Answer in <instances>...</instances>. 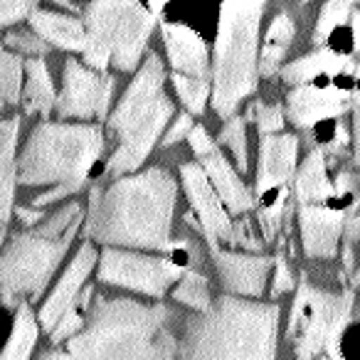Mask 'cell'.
<instances>
[{"label":"cell","mask_w":360,"mask_h":360,"mask_svg":"<svg viewBox=\"0 0 360 360\" xmlns=\"http://www.w3.org/2000/svg\"><path fill=\"white\" fill-rule=\"evenodd\" d=\"M175 207V180L153 168L121 178L106 193L91 191L89 232L104 245L168 250Z\"/></svg>","instance_id":"obj_1"},{"label":"cell","mask_w":360,"mask_h":360,"mask_svg":"<svg viewBox=\"0 0 360 360\" xmlns=\"http://www.w3.org/2000/svg\"><path fill=\"white\" fill-rule=\"evenodd\" d=\"M75 360H175L178 343L165 306L96 299L84 330L70 340Z\"/></svg>","instance_id":"obj_2"},{"label":"cell","mask_w":360,"mask_h":360,"mask_svg":"<svg viewBox=\"0 0 360 360\" xmlns=\"http://www.w3.org/2000/svg\"><path fill=\"white\" fill-rule=\"evenodd\" d=\"M279 306L222 296L188 321L180 360H274Z\"/></svg>","instance_id":"obj_3"},{"label":"cell","mask_w":360,"mask_h":360,"mask_svg":"<svg viewBox=\"0 0 360 360\" xmlns=\"http://www.w3.org/2000/svg\"><path fill=\"white\" fill-rule=\"evenodd\" d=\"M104 150V134L94 124H40L18 160V183L55 186L77 193Z\"/></svg>","instance_id":"obj_4"},{"label":"cell","mask_w":360,"mask_h":360,"mask_svg":"<svg viewBox=\"0 0 360 360\" xmlns=\"http://www.w3.org/2000/svg\"><path fill=\"white\" fill-rule=\"evenodd\" d=\"M79 222L82 205L70 202L42 225L13 237L0 259V284L6 306H15L18 299L27 294L37 299L45 291L50 276L65 259Z\"/></svg>","instance_id":"obj_5"},{"label":"cell","mask_w":360,"mask_h":360,"mask_svg":"<svg viewBox=\"0 0 360 360\" xmlns=\"http://www.w3.org/2000/svg\"><path fill=\"white\" fill-rule=\"evenodd\" d=\"M165 72L155 55H148L136 79L124 91L119 106L111 114L109 126L121 139L119 148L109 160L111 175H124L136 170L153 146L158 143L165 124L173 116V104L163 91Z\"/></svg>","instance_id":"obj_6"},{"label":"cell","mask_w":360,"mask_h":360,"mask_svg":"<svg viewBox=\"0 0 360 360\" xmlns=\"http://www.w3.org/2000/svg\"><path fill=\"white\" fill-rule=\"evenodd\" d=\"M264 3H222L212 65V106L230 121L237 106L257 89V40Z\"/></svg>","instance_id":"obj_7"},{"label":"cell","mask_w":360,"mask_h":360,"mask_svg":"<svg viewBox=\"0 0 360 360\" xmlns=\"http://www.w3.org/2000/svg\"><path fill=\"white\" fill-rule=\"evenodd\" d=\"M153 11L139 3H91L86 8V65L104 72L111 62L116 70L134 72L155 25Z\"/></svg>","instance_id":"obj_8"},{"label":"cell","mask_w":360,"mask_h":360,"mask_svg":"<svg viewBox=\"0 0 360 360\" xmlns=\"http://www.w3.org/2000/svg\"><path fill=\"white\" fill-rule=\"evenodd\" d=\"M350 294L333 296L301 281L289 321V335L296 340V360H316L323 348L333 360H340L338 340L350 321Z\"/></svg>","instance_id":"obj_9"},{"label":"cell","mask_w":360,"mask_h":360,"mask_svg":"<svg viewBox=\"0 0 360 360\" xmlns=\"http://www.w3.org/2000/svg\"><path fill=\"white\" fill-rule=\"evenodd\" d=\"M180 266L170 259L136 255L124 250H106L101 255L99 279L106 284L124 286L131 291H141L148 296H163L165 289L180 276Z\"/></svg>","instance_id":"obj_10"},{"label":"cell","mask_w":360,"mask_h":360,"mask_svg":"<svg viewBox=\"0 0 360 360\" xmlns=\"http://www.w3.org/2000/svg\"><path fill=\"white\" fill-rule=\"evenodd\" d=\"M114 94V77L96 75L86 70L77 60H67L65 77H62V91L57 99V114L70 119H104L109 111V101Z\"/></svg>","instance_id":"obj_11"},{"label":"cell","mask_w":360,"mask_h":360,"mask_svg":"<svg viewBox=\"0 0 360 360\" xmlns=\"http://www.w3.org/2000/svg\"><path fill=\"white\" fill-rule=\"evenodd\" d=\"M180 178H183V188H186L188 198H191L193 207H195L198 217L202 222L210 250H217V240L237 242L235 227H232L230 217L222 207V198L217 195L205 168L198 163H183L180 165Z\"/></svg>","instance_id":"obj_12"},{"label":"cell","mask_w":360,"mask_h":360,"mask_svg":"<svg viewBox=\"0 0 360 360\" xmlns=\"http://www.w3.org/2000/svg\"><path fill=\"white\" fill-rule=\"evenodd\" d=\"M96 257L99 255H96L91 242H84L82 250L77 252L72 264L67 266L65 276L60 279V284L55 286L52 296L47 299V304L42 306V311H40V323L45 326L47 330H55V326L65 319L67 311L77 306V296H79V289L86 281V276H89V271L94 269Z\"/></svg>","instance_id":"obj_13"},{"label":"cell","mask_w":360,"mask_h":360,"mask_svg":"<svg viewBox=\"0 0 360 360\" xmlns=\"http://www.w3.org/2000/svg\"><path fill=\"white\" fill-rule=\"evenodd\" d=\"M299 225L306 257H311V259H316V257L319 259L335 257L338 237L345 232L343 212L321 205H301Z\"/></svg>","instance_id":"obj_14"},{"label":"cell","mask_w":360,"mask_h":360,"mask_svg":"<svg viewBox=\"0 0 360 360\" xmlns=\"http://www.w3.org/2000/svg\"><path fill=\"white\" fill-rule=\"evenodd\" d=\"M289 116L296 126L309 129L323 119H333L348 111L350 96L348 91L335 86H299L289 94Z\"/></svg>","instance_id":"obj_15"},{"label":"cell","mask_w":360,"mask_h":360,"mask_svg":"<svg viewBox=\"0 0 360 360\" xmlns=\"http://www.w3.org/2000/svg\"><path fill=\"white\" fill-rule=\"evenodd\" d=\"M215 266L220 271V281L230 294L259 296L264 291L266 274L271 269V259L257 255H235V252L212 250Z\"/></svg>","instance_id":"obj_16"},{"label":"cell","mask_w":360,"mask_h":360,"mask_svg":"<svg viewBox=\"0 0 360 360\" xmlns=\"http://www.w3.org/2000/svg\"><path fill=\"white\" fill-rule=\"evenodd\" d=\"M163 40L175 75L207 79V75H210L207 47L193 27L178 25V22H163Z\"/></svg>","instance_id":"obj_17"},{"label":"cell","mask_w":360,"mask_h":360,"mask_svg":"<svg viewBox=\"0 0 360 360\" xmlns=\"http://www.w3.org/2000/svg\"><path fill=\"white\" fill-rule=\"evenodd\" d=\"M299 141L296 136H264L259 146V170H257V195L281 188L294 178Z\"/></svg>","instance_id":"obj_18"},{"label":"cell","mask_w":360,"mask_h":360,"mask_svg":"<svg viewBox=\"0 0 360 360\" xmlns=\"http://www.w3.org/2000/svg\"><path fill=\"white\" fill-rule=\"evenodd\" d=\"M30 22H32V30H35L47 45H57V47H62V50H72V52L86 50V27L82 25L77 18L35 8L30 15Z\"/></svg>","instance_id":"obj_19"},{"label":"cell","mask_w":360,"mask_h":360,"mask_svg":"<svg viewBox=\"0 0 360 360\" xmlns=\"http://www.w3.org/2000/svg\"><path fill=\"white\" fill-rule=\"evenodd\" d=\"M202 168H205L207 178L212 180L217 195L222 198V202H225L235 215L252 210V205H255L252 193L247 191L245 183L237 178V170L227 163V158L220 153V150L215 148L210 155H205V158H202Z\"/></svg>","instance_id":"obj_20"},{"label":"cell","mask_w":360,"mask_h":360,"mask_svg":"<svg viewBox=\"0 0 360 360\" xmlns=\"http://www.w3.org/2000/svg\"><path fill=\"white\" fill-rule=\"evenodd\" d=\"M18 131H20V119L18 116L15 119H6L0 124V141H3V153H0V220H3V230L11 222L13 195H15L18 183Z\"/></svg>","instance_id":"obj_21"},{"label":"cell","mask_w":360,"mask_h":360,"mask_svg":"<svg viewBox=\"0 0 360 360\" xmlns=\"http://www.w3.org/2000/svg\"><path fill=\"white\" fill-rule=\"evenodd\" d=\"M350 70H353V65H350L348 57L330 50H321L286 65L281 70V77L289 84H304V82H311L321 75H340V72H350Z\"/></svg>","instance_id":"obj_22"},{"label":"cell","mask_w":360,"mask_h":360,"mask_svg":"<svg viewBox=\"0 0 360 360\" xmlns=\"http://www.w3.org/2000/svg\"><path fill=\"white\" fill-rule=\"evenodd\" d=\"M335 195V188L326 178V160L321 150L309 153V158L301 163L296 173V198L301 205H316L321 200H328Z\"/></svg>","instance_id":"obj_23"},{"label":"cell","mask_w":360,"mask_h":360,"mask_svg":"<svg viewBox=\"0 0 360 360\" xmlns=\"http://www.w3.org/2000/svg\"><path fill=\"white\" fill-rule=\"evenodd\" d=\"M25 75H27V86L25 94H22V104H25L27 114H42L47 116L52 109H57V99L55 86H52L50 72H47L45 60H30L25 65Z\"/></svg>","instance_id":"obj_24"},{"label":"cell","mask_w":360,"mask_h":360,"mask_svg":"<svg viewBox=\"0 0 360 360\" xmlns=\"http://www.w3.org/2000/svg\"><path fill=\"white\" fill-rule=\"evenodd\" d=\"M291 40H294V22L286 13H279L271 22L269 32H266L264 47H262L259 55V75L269 77L276 72V67L281 65L286 50H289Z\"/></svg>","instance_id":"obj_25"},{"label":"cell","mask_w":360,"mask_h":360,"mask_svg":"<svg viewBox=\"0 0 360 360\" xmlns=\"http://www.w3.org/2000/svg\"><path fill=\"white\" fill-rule=\"evenodd\" d=\"M35 340H37L35 314H32V309L27 304H20L15 314V323H13L11 340H8L6 353H3V360H30Z\"/></svg>","instance_id":"obj_26"},{"label":"cell","mask_w":360,"mask_h":360,"mask_svg":"<svg viewBox=\"0 0 360 360\" xmlns=\"http://www.w3.org/2000/svg\"><path fill=\"white\" fill-rule=\"evenodd\" d=\"M173 296L183 304L193 306L195 311L200 314H207L212 309V299H210V291H207V279L202 274H195V271H188L180 284L175 286Z\"/></svg>","instance_id":"obj_27"},{"label":"cell","mask_w":360,"mask_h":360,"mask_svg":"<svg viewBox=\"0 0 360 360\" xmlns=\"http://www.w3.org/2000/svg\"><path fill=\"white\" fill-rule=\"evenodd\" d=\"M22 70L25 65L20 57L13 52L0 55V89H3V106H13L20 99V84H22Z\"/></svg>","instance_id":"obj_28"},{"label":"cell","mask_w":360,"mask_h":360,"mask_svg":"<svg viewBox=\"0 0 360 360\" xmlns=\"http://www.w3.org/2000/svg\"><path fill=\"white\" fill-rule=\"evenodd\" d=\"M173 84H175V91H178L180 101H183L193 114H202V111H205V99H207V94H210V82L186 77V75H175Z\"/></svg>","instance_id":"obj_29"},{"label":"cell","mask_w":360,"mask_h":360,"mask_svg":"<svg viewBox=\"0 0 360 360\" xmlns=\"http://www.w3.org/2000/svg\"><path fill=\"white\" fill-rule=\"evenodd\" d=\"M350 13H353L350 3H328V6L321 8L319 22H316V30H314L316 45H323V42L330 37V32L338 30V27L348 20Z\"/></svg>","instance_id":"obj_30"},{"label":"cell","mask_w":360,"mask_h":360,"mask_svg":"<svg viewBox=\"0 0 360 360\" xmlns=\"http://www.w3.org/2000/svg\"><path fill=\"white\" fill-rule=\"evenodd\" d=\"M220 143H225L232 150L237 160L240 173H247V134H245V121L240 116H232L225 124V129L220 131Z\"/></svg>","instance_id":"obj_31"},{"label":"cell","mask_w":360,"mask_h":360,"mask_svg":"<svg viewBox=\"0 0 360 360\" xmlns=\"http://www.w3.org/2000/svg\"><path fill=\"white\" fill-rule=\"evenodd\" d=\"M6 45L8 47H15L18 52H27V55H45L47 50H50V45H47L42 37H35L32 32H11V35L6 37Z\"/></svg>","instance_id":"obj_32"},{"label":"cell","mask_w":360,"mask_h":360,"mask_svg":"<svg viewBox=\"0 0 360 360\" xmlns=\"http://www.w3.org/2000/svg\"><path fill=\"white\" fill-rule=\"evenodd\" d=\"M257 111V126L264 136H276V131H281L284 126V119H281V109L279 106H266L257 101L255 106Z\"/></svg>","instance_id":"obj_33"},{"label":"cell","mask_w":360,"mask_h":360,"mask_svg":"<svg viewBox=\"0 0 360 360\" xmlns=\"http://www.w3.org/2000/svg\"><path fill=\"white\" fill-rule=\"evenodd\" d=\"M284 202H286V193H281V195L269 205V210L262 212L259 222H262V230H264L266 240H274V235L279 232L281 217H284Z\"/></svg>","instance_id":"obj_34"},{"label":"cell","mask_w":360,"mask_h":360,"mask_svg":"<svg viewBox=\"0 0 360 360\" xmlns=\"http://www.w3.org/2000/svg\"><path fill=\"white\" fill-rule=\"evenodd\" d=\"M82 330H84V319H82V314L77 311V306H75V309L67 311L65 319L55 326V330H52V340H55V343H60V340L70 338V335H79Z\"/></svg>","instance_id":"obj_35"},{"label":"cell","mask_w":360,"mask_h":360,"mask_svg":"<svg viewBox=\"0 0 360 360\" xmlns=\"http://www.w3.org/2000/svg\"><path fill=\"white\" fill-rule=\"evenodd\" d=\"M32 11H35V6L27 0H3L0 3V25H13L15 20L32 15Z\"/></svg>","instance_id":"obj_36"},{"label":"cell","mask_w":360,"mask_h":360,"mask_svg":"<svg viewBox=\"0 0 360 360\" xmlns=\"http://www.w3.org/2000/svg\"><path fill=\"white\" fill-rule=\"evenodd\" d=\"M195 129L193 126V121H191V116L188 114H180L178 119H175V124L170 126V131L165 134V139L160 141V146H173L175 141H180V139H186V136H191V131Z\"/></svg>","instance_id":"obj_37"},{"label":"cell","mask_w":360,"mask_h":360,"mask_svg":"<svg viewBox=\"0 0 360 360\" xmlns=\"http://www.w3.org/2000/svg\"><path fill=\"white\" fill-rule=\"evenodd\" d=\"M188 141H191L198 158H205V155H210L212 150H215V143H212V139L207 136V131L202 129V126H195V129L191 131V136H188Z\"/></svg>","instance_id":"obj_38"},{"label":"cell","mask_w":360,"mask_h":360,"mask_svg":"<svg viewBox=\"0 0 360 360\" xmlns=\"http://www.w3.org/2000/svg\"><path fill=\"white\" fill-rule=\"evenodd\" d=\"M294 289V279H291V271L286 266L284 257H276V276H274V286H271V294L281 296L284 291Z\"/></svg>","instance_id":"obj_39"},{"label":"cell","mask_w":360,"mask_h":360,"mask_svg":"<svg viewBox=\"0 0 360 360\" xmlns=\"http://www.w3.org/2000/svg\"><path fill=\"white\" fill-rule=\"evenodd\" d=\"M18 217H20L25 225H35V227L45 222L42 220V217H45L42 215V210H27V207H18Z\"/></svg>","instance_id":"obj_40"},{"label":"cell","mask_w":360,"mask_h":360,"mask_svg":"<svg viewBox=\"0 0 360 360\" xmlns=\"http://www.w3.org/2000/svg\"><path fill=\"white\" fill-rule=\"evenodd\" d=\"M345 240H348V245L360 240V217H348L345 220Z\"/></svg>","instance_id":"obj_41"},{"label":"cell","mask_w":360,"mask_h":360,"mask_svg":"<svg viewBox=\"0 0 360 360\" xmlns=\"http://www.w3.org/2000/svg\"><path fill=\"white\" fill-rule=\"evenodd\" d=\"M355 160L360 163V96L355 99Z\"/></svg>","instance_id":"obj_42"},{"label":"cell","mask_w":360,"mask_h":360,"mask_svg":"<svg viewBox=\"0 0 360 360\" xmlns=\"http://www.w3.org/2000/svg\"><path fill=\"white\" fill-rule=\"evenodd\" d=\"M333 143H330V148H333L335 150V153H338V150L340 148H343V146L345 143H348V134H345V129H343V126H338V131H335V136H333Z\"/></svg>","instance_id":"obj_43"},{"label":"cell","mask_w":360,"mask_h":360,"mask_svg":"<svg viewBox=\"0 0 360 360\" xmlns=\"http://www.w3.org/2000/svg\"><path fill=\"white\" fill-rule=\"evenodd\" d=\"M350 183H353V180H350V175H348V173L338 175V183H335V195H343V193L350 188Z\"/></svg>","instance_id":"obj_44"},{"label":"cell","mask_w":360,"mask_h":360,"mask_svg":"<svg viewBox=\"0 0 360 360\" xmlns=\"http://www.w3.org/2000/svg\"><path fill=\"white\" fill-rule=\"evenodd\" d=\"M353 40H355V50L360 52V11L353 13Z\"/></svg>","instance_id":"obj_45"},{"label":"cell","mask_w":360,"mask_h":360,"mask_svg":"<svg viewBox=\"0 0 360 360\" xmlns=\"http://www.w3.org/2000/svg\"><path fill=\"white\" fill-rule=\"evenodd\" d=\"M40 360H75L72 355H67V353H57V350H52V353H45Z\"/></svg>","instance_id":"obj_46"},{"label":"cell","mask_w":360,"mask_h":360,"mask_svg":"<svg viewBox=\"0 0 360 360\" xmlns=\"http://www.w3.org/2000/svg\"><path fill=\"white\" fill-rule=\"evenodd\" d=\"M343 257H345V266H348V269H353V255H350V245L345 247Z\"/></svg>","instance_id":"obj_47"},{"label":"cell","mask_w":360,"mask_h":360,"mask_svg":"<svg viewBox=\"0 0 360 360\" xmlns=\"http://www.w3.org/2000/svg\"><path fill=\"white\" fill-rule=\"evenodd\" d=\"M353 284H355V286H358V289H360V274H355V276H353Z\"/></svg>","instance_id":"obj_48"},{"label":"cell","mask_w":360,"mask_h":360,"mask_svg":"<svg viewBox=\"0 0 360 360\" xmlns=\"http://www.w3.org/2000/svg\"><path fill=\"white\" fill-rule=\"evenodd\" d=\"M319 360H328V358H319Z\"/></svg>","instance_id":"obj_49"}]
</instances>
